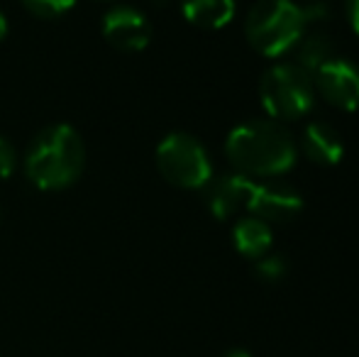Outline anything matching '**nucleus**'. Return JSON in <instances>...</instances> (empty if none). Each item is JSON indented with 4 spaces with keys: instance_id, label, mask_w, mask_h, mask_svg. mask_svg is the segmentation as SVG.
Listing matches in <instances>:
<instances>
[{
    "instance_id": "obj_1",
    "label": "nucleus",
    "mask_w": 359,
    "mask_h": 357,
    "mask_svg": "<svg viewBox=\"0 0 359 357\" xmlns=\"http://www.w3.org/2000/svg\"><path fill=\"white\" fill-rule=\"evenodd\" d=\"M232 172L252 181L281 179L298 162L296 140L279 120L255 118L235 125L225 140Z\"/></svg>"
},
{
    "instance_id": "obj_2",
    "label": "nucleus",
    "mask_w": 359,
    "mask_h": 357,
    "mask_svg": "<svg viewBox=\"0 0 359 357\" xmlns=\"http://www.w3.org/2000/svg\"><path fill=\"white\" fill-rule=\"evenodd\" d=\"M86 167V144L72 125L42 130L25 157V174L39 191H62L74 186Z\"/></svg>"
},
{
    "instance_id": "obj_3",
    "label": "nucleus",
    "mask_w": 359,
    "mask_h": 357,
    "mask_svg": "<svg viewBox=\"0 0 359 357\" xmlns=\"http://www.w3.org/2000/svg\"><path fill=\"white\" fill-rule=\"evenodd\" d=\"M306 32L301 8L293 0H257L245 18V37L257 54L281 59Z\"/></svg>"
},
{
    "instance_id": "obj_4",
    "label": "nucleus",
    "mask_w": 359,
    "mask_h": 357,
    "mask_svg": "<svg viewBox=\"0 0 359 357\" xmlns=\"http://www.w3.org/2000/svg\"><path fill=\"white\" fill-rule=\"evenodd\" d=\"M316 98L313 74L293 62H276L259 79V103L266 118L284 125L311 113Z\"/></svg>"
},
{
    "instance_id": "obj_5",
    "label": "nucleus",
    "mask_w": 359,
    "mask_h": 357,
    "mask_svg": "<svg viewBox=\"0 0 359 357\" xmlns=\"http://www.w3.org/2000/svg\"><path fill=\"white\" fill-rule=\"evenodd\" d=\"M156 169L171 186L186 191H201L213 179L208 149L189 133H169L156 144Z\"/></svg>"
},
{
    "instance_id": "obj_6",
    "label": "nucleus",
    "mask_w": 359,
    "mask_h": 357,
    "mask_svg": "<svg viewBox=\"0 0 359 357\" xmlns=\"http://www.w3.org/2000/svg\"><path fill=\"white\" fill-rule=\"evenodd\" d=\"M303 206L306 201L296 186L284 179H264L252 181L245 210L269 225H286L303 213Z\"/></svg>"
},
{
    "instance_id": "obj_7",
    "label": "nucleus",
    "mask_w": 359,
    "mask_h": 357,
    "mask_svg": "<svg viewBox=\"0 0 359 357\" xmlns=\"http://www.w3.org/2000/svg\"><path fill=\"white\" fill-rule=\"evenodd\" d=\"M316 95L342 113H355L359 108V64L350 57H332L313 74Z\"/></svg>"
},
{
    "instance_id": "obj_8",
    "label": "nucleus",
    "mask_w": 359,
    "mask_h": 357,
    "mask_svg": "<svg viewBox=\"0 0 359 357\" xmlns=\"http://www.w3.org/2000/svg\"><path fill=\"white\" fill-rule=\"evenodd\" d=\"M103 37L118 52H142L151 39V25L137 8L120 5L103 18Z\"/></svg>"
},
{
    "instance_id": "obj_9",
    "label": "nucleus",
    "mask_w": 359,
    "mask_h": 357,
    "mask_svg": "<svg viewBox=\"0 0 359 357\" xmlns=\"http://www.w3.org/2000/svg\"><path fill=\"white\" fill-rule=\"evenodd\" d=\"M250 189H252V179L242 177L237 172H230V174H220V177L213 174V179L201 191H203V203L210 210V215L217 220H230L247 206Z\"/></svg>"
},
{
    "instance_id": "obj_10",
    "label": "nucleus",
    "mask_w": 359,
    "mask_h": 357,
    "mask_svg": "<svg viewBox=\"0 0 359 357\" xmlns=\"http://www.w3.org/2000/svg\"><path fill=\"white\" fill-rule=\"evenodd\" d=\"M296 149L316 167H335L345 154V140L332 123L311 120L296 140Z\"/></svg>"
},
{
    "instance_id": "obj_11",
    "label": "nucleus",
    "mask_w": 359,
    "mask_h": 357,
    "mask_svg": "<svg viewBox=\"0 0 359 357\" xmlns=\"http://www.w3.org/2000/svg\"><path fill=\"white\" fill-rule=\"evenodd\" d=\"M271 245H274V233H271V225L259 220L257 215H242L232 225V248L247 260H259L264 255L271 252Z\"/></svg>"
},
{
    "instance_id": "obj_12",
    "label": "nucleus",
    "mask_w": 359,
    "mask_h": 357,
    "mask_svg": "<svg viewBox=\"0 0 359 357\" xmlns=\"http://www.w3.org/2000/svg\"><path fill=\"white\" fill-rule=\"evenodd\" d=\"M293 64L306 69L308 74H316L325 62L337 57V44L330 32L325 29H306L303 37L293 47Z\"/></svg>"
},
{
    "instance_id": "obj_13",
    "label": "nucleus",
    "mask_w": 359,
    "mask_h": 357,
    "mask_svg": "<svg viewBox=\"0 0 359 357\" xmlns=\"http://www.w3.org/2000/svg\"><path fill=\"white\" fill-rule=\"evenodd\" d=\"M186 22L201 29H222L237 13L235 0H181Z\"/></svg>"
},
{
    "instance_id": "obj_14",
    "label": "nucleus",
    "mask_w": 359,
    "mask_h": 357,
    "mask_svg": "<svg viewBox=\"0 0 359 357\" xmlns=\"http://www.w3.org/2000/svg\"><path fill=\"white\" fill-rule=\"evenodd\" d=\"M255 274L264 284H279L288 276V260L276 252L264 255V257H259L255 262Z\"/></svg>"
},
{
    "instance_id": "obj_15",
    "label": "nucleus",
    "mask_w": 359,
    "mask_h": 357,
    "mask_svg": "<svg viewBox=\"0 0 359 357\" xmlns=\"http://www.w3.org/2000/svg\"><path fill=\"white\" fill-rule=\"evenodd\" d=\"M298 8H301L306 29H323L325 25L332 22V15H335L330 0H303V3H298Z\"/></svg>"
},
{
    "instance_id": "obj_16",
    "label": "nucleus",
    "mask_w": 359,
    "mask_h": 357,
    "mask_svg": "<svg viewBox=\"0 0 359 357\" xmlns=\"http://www.w3.org/2000/svg\"><path fill=\"white\" fill-rule=\"evenodd\" d=\"M76 0H22V5L29 10L32 15L44 20H54V18H62L64 13L74 8Z\"/></svg>"
},
{
    "instance_id": "obj_17",
    "label": "nucleus",
    "mask_w": 359,
    "mask_h": 357,
    "mask_svg": "<svg viewBox=\"0 0 359 357\" xmlns=\"http://www.w3.org/2000/svg\"><path fill=\"white\" fill-rule=\"evenodd\" d=\"M15 167H18V152L8 140L0 135V179L13 177Z\"/></svg>"
},
{
    "instance_id": "obj_18",
    "label": "nucleus",
    "mask_w": 359,
    "mask_h": 357,
    "mask_svg": "<svg viewBox=\"0 0 359 357\" xmlns=\"http://www.w3.org/2000/svg\"><path fill=\"white\" fill-rule=\"evenodd\" d=\"M345 18L350 29L359 37V0H345Z\"/></svg>"
},
{
    "instance_id": "obj_19",
    "label": "nucleus",
    "mask_w": 359,
    "mask_h": 357,
    "mask_svg": "<svg viewBox=\"0 0 359 357\" xmlns=\"http://www.w3.org/2000/svg\"><path fill=\"white\" fill-rule=\"evenodd\" d=\"M222 357H252L250 350H245V348H232V350H227Z\"/></svg>"
},
{
    "instance_id": "obj_20",
    "label": "nucleus",
    "mask_w": 359,
    "mask_h": 357,
    "mask_svg": "<svg viewBox=\"0 0 359 357\" xmlns=\"http://www.w3.org/2000/svg\"><path fill=\"white\" fill-rule=\"evenodd\" d=\"M8 37V20H5V15L0 13V42Z\"/></svg>"
}]
</instances>
